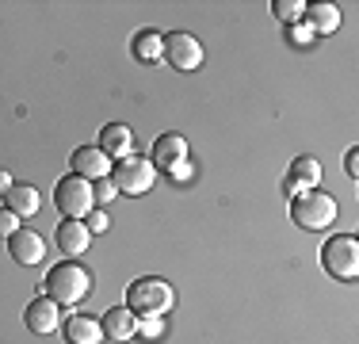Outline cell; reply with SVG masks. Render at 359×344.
<instances>
[{
  "label": "cell",
  "instance_id": "obj_1",
  "mask_svg": "<svg viewBox=\"0 0 359 344\" xmlns=\"http://www.w3.org/2000/svg\"><path fill=\"white\" fill-rule=\"evenodd\" d=\"M172 306H176V291L161 275H142L126 287V310L134 317H165Z\"/></svg>",
  "mask_w": 359,
  "mask_h": 344
},
{
  "label": "cell",
  "instance_id": "obj_2",
  "mask_svg": "<svg viewBox=\"0 0 359 344\" xmlns=\"http://www.w3.org/2000/svg\"><path fill=\"white\" fill-rule=\"evenodd\" d=\"M42 287H46V298H54L57 306H76L92 291V272L76 260H62L57 268H50Z\"/></svg>",
  "mask_w": 359,
  "mask_h": 344
},
{
  "label": "cell",
  "instance_id": "obj_3",
  "mask_svg": "<svg viewBox=\"0 0 359 344\" xmlns=\"http://www.w3.org/2000/svg\"><path fill=\"white\" fill-rule=\"evenodd\" d=\"M290 222L302 230H329L332 222H337V199L325 192H302L290 199Z\"/></svg>",
  "mask_w": 359,
  "mask_h": 344
},
{
  "label": "cell",
  "instance_id": "obj_4",
  "mask_svg": "<svg viewBox=\"0 0 359 344\" xmlns=\"http://www.w3.org/2000/svg\"><path fill=\"white\" fill-rule=\"evenodd\" d=\"M321 268L332 275V279H344L352 283L359 275V241L352 234H337L325 241L321 249Z\"/></svg>",
  "mask_w": 359,
  "mask_h": 344
},
{
  "label": "cell",
  "instance_id": "obj_5",
  "mask_svg": "<svg viewBox=\"0 0 359 344\" xmlns=\"http://www.w3.org/2000/svg\"><path fill=\"white\" fill-rule=\"evenodd\" d=\"M54 203H57V211H62L65 218H76V222H84L92 211H96L92 184H88V180H81V176H62V180H57Z\"/></svg>",
  "mask_w": 359,
  "mask_h": 344
},
{
  "label": "cell",
  "instance_id": "obj_6",
  "mask_svg": "<svg viewBox=\"0 0 359 344\" xmlns=\"http://www.w3.org/2000/svg\"><path fill=\"white\" fill-rule=\"evenodd\" d=\"M153 176L157 172H153L149 157H138V153H130L123 161H111V184L123 195H145L153 187Z\"/></svg>",
  "mask_w": 359,
  "mask_h": 344
},
{
  "label": "cell",
  "instance_id": "obj_7",
  "mask_svg": "<svg viewBox=\"0 0 359 344\" xmlns=\"http://www.w3.org/2000/svg\"><path fill=\"white\" fill-rule=\"evenodd\" d=\"M165 62L172 69H180V73H195L203 65V42L187 31L165 34Z\"/></svg>",
  "mask_w": 359,
  "mask_h": 344
},
{
  "label": "cell",
  "instance_id": "obj_8",
  "mask_svg": "<svg viewBox=\"0 0 359 344\" xmlns=\"http://www.w3.org/2000/svg\"><path fill=\"white\" fill-rule=\"evenodd\" d=\"M23 322H27V329L35 333V337H50V333L62 329V306L54 303V298H31V306L23 310Z\"/></svg>",
  "mask_w": 359,
  "mask_h": 344
},
{
  "label": "cell",
  "instance_id": "obj_9",
  "mask_svg": "<svg viewBox=\"0 0 359 344\" xmlns=\"http://www.w3.org/2000/svg\"><path fill=\"white\" fill-rule=\"evenodd\" d=\"M8 253H12L15 264H23V268H35V264L46 260V241H42V234H35V230H15L12 237H8Z\"/></svg>",
  "mask_w": 359,
  "mask_h": 344
},
{
  "label": "cell",
  "instance_id": "obj_10",
  "mask_svg": "<svg viewBox=\"0 0 359 344\" xmlns=\"http://www.w3.org/2000/svg\"><path fill=\"white\" fill-rule=\"evenodd\" d=\"M321 184V165H318V157H294L290 161V172L283 176V192L294 199V195H302V192H313V187Z\"/></svg>",
  "mask_w": 359,
  "mask_h": 344
},
{
  "label": "cell",
  "instance_id": "obj_11",
  "mask_svg": "<svg viewBox=\"0 0 359 344\" xmlns=\"http://www.w3.org/2000/svg\"><path fill=\"white\" fill-rule=\"evenodd\" d=\"M184 161H187V142L180 134H161L157 142H153V153H149L153 172H172L176 165H184Z\"/></svg>",
  "mask_w": 359,
  "mask_h": 344
},
{
  "label": "cell",
  "instance_id": "obj_12",
  "mask_svg": "<svg viewBox=\"0 0 359 344\" xmlns=\"http://www.w3.org/2000/svg\"><path fill=\"white\" fill-rule=\"evenodd\" d=\"M73 176L88 180V184H96V180L111 176V161H107V153L100 150V145H81V150L73 153Z\"/></svg>",
  "mask_w": 359,
  "mask_h": 344
},
{
  "label": "cell",
  "instance_id": "obj_13",
  "mask_svg": "<svg viewBox=\"0 0 359 344\" xmlns=\"http://www.w3.org/2000/svg\"><path fill=\"white\" fill-rule=\"evenodd\" d=\"M100 329H104V340L123 344V340L138 337V317H134L126 306H115V310H107V314L100 317Z\"/></svg>",
  "mask_w": 359,
  "mask_h": 344
},
{
  "label": "cell",
  "instance_id": "obj_14",
  "mask_svg": "<svg viewBox=\"0 0 359 344\" xmlns=\"http://www.w3.org/2000/svg\"><path fill=\"white\" fill-rule=\"evenodd\" d=\"M100 150L107 153V161H123L134 153V131L126 123H111L100 131Z\"/></svg>",
  "mask_w": 359,
  "mask_h": 344
},
{
  "label": "cell",
  "instance_id": "obj_15",
  "mask_svg": "<svg viewBox=\"0 0 359 344\" xmlns=\"http://www.w3.org/2000/svg\"><path fill=\"white\" fill-rule=\"evenodd\" d=\"M88 226L84 222H76V218H65V222H57V249H62L65 256H81L84 249H88Z\"/></svg>",
  "mask_w": 359,
  "mask_h": 344
},
{
  "label": "cell",
  "instance_id": "obj_16",
  "mask_svg": "<svg viewBox=\"0 0 359 344\" xmlns=\"http://www.w3.org/2000/svg\"><path fill=\"white\" fill-rule=\"evenodd\" d=\"M65 340L69 344H104V329H100V322L96 317H88V314H73V317H65Z\"/></svg>",
  "mask_w": 359,
  "mask_h": 344
},
{
  "label": "cell",
  "instance_id": "obj_17",
  "mask_svg": "<svg viewBox=\"0 0 359 344\" xmlns=\"http://www.w3.org/2000/svg\"><path fill=\"white\" fill-rule=\"evenodd\" d=\"M302 23H306L313 34H332V31L340 27V8H337V4H306Z\"/></svg>",
  "mask_w": 359,
  "mask_h": 344
},
{
  "label": "cell",
  "instance_id": "obj_18",
  "mask_svg": "<svg viewBox=\"0 0 359 344\" xmlns=\"http://www.w3.org/2000/svg\"><path fill=\"white\" fill-rule=\"evenodd\" d=\"M130 50L142 65H157L161 58H165V34L161 31H138L130 42Z\"/></svg>",
  "mask_w": 359,
  "mask_h": 344
},
{
  "label": "cell",
  "instance_id": "obj_19",
  "mask_svg": "<svg viewBox=\"0 0 359 344\" xmlns=\"http://www.w3.org/2000/svg\"><path fill=\"white\" fill-rule=\"evenodd\" d=\"M4 199H8V211H12L15 218H35L39 206H42L39 192L31 184H12V192H8Z\"/></svg>",
  "mask_w": 359,
  "mask_h": 344
},
{
  "label": "cell",
  "instance_id": "obj_20",
  "mask_svg": "<svg viewBox=\"0 0 359 344\" xmlns=\"http://www.w3.org/2000/svg\"><path fill=\"white\" fill-rule=\"evenodd\" d=\"M271 12H276V20H283L287 27H294V23H302L306 4L302 0H271Z\"/></svg>",
  "mask_w": 359,
  "mask_h": 344
},
{
  "label": "cell",
  "instance_id": "obj_21",
  "mask_svg": "<svg viewBox=\"0 0 359 344\" xmlns=\"http://www.w3.org/2000/svg\"><path fill=\"white\" fill-rule=\"evenodd\" d=\"M138 333L145 340H161L165 337V317H138Z\"/></svg>",
  "mask_w": 359,
  "mask_h": 344
},
{
  "label": "cell",
  "instance_id": "obj_22",
  "mask_svg": "<svg viewBox=\"0 0 359 344\" xmlns=\"http://www.w3.org/2000/svg\"><path fill=\"white\" fill-rule=\"evenodd\" d=\"M92 195H96V203H111L115 199V184H111V176H104V180H96V184H92Z\"/></svg>",
  "mask_w": 359,
  "mask_h": 344
},
{
  "label": "cell",
  "instance_id": "obj_23",
  "mask_svg": "<svg viewBox=\"0 0 359 344\" xmlns=\"http://www.w3.org/2000/svg\"><path fill=\"white\" fill-rule=\"evenodd\" d=\"M287 39H290V46H310V42H313V31L306 27V23H294V27L287 31Z\"/></svg>",
  "mask_w": 359,
  "mask_h": 344
},
{
  "label": "cell",
  "instance_id": "obj_24",
  "mask_svg": "<svg viewBox=\"0 0 359 344\" xmlns=\"http://www.w3.org/2000/svg\"><path fill=\"white\" fill-rule=\"evenodd\" d=\"M84 226H88V234H107V226H111V218H107V214H104V211H100V206H96V211H92V214H88V222H84Z\"/></svg>",
  "mask_w": 359,
  "mask_h": 344
},
{
  "label": "cell",
  "instance_id": "obj_25",
  "mask_svg": "<svg viewBox=\"0 0 359 344\" xmlns=\"http://www.w3.org/2000/svg\"><path fill=\"white\" fill-rule=\"evenodd\" d=\"M15 230H20V218H15V214L4 206V211H0V237H12Z\"/></svg>",
  "mask_w": 359,
  "mask_h": 344
},
{
  "label": "cell",
  "instance_id": "obj_26",
  "mask_svg": "<svg viewBox=\"0 0 359 344\" xmlns=\"http://www.w3.org/2000/svg\"><path fill=\"white\" fill-rule=\"evenodd\" d=\"M344 168H348V176H359V150H348V157H344Z\"/></svg>",
  "mask_w": 359,
  "mask_h": 344
},
{
  "label": "cell",
  "instance_id": "obj_27",
  "mask_svg": "<svg viewBox=\"0 0 359 344\" xmlns=\"http://www.w3.org/2000/svg\"><path fill=\"white\" fill-rule=\"evenodd\" d=\"M168 176H172V180H191V176H195V168H191V165H187V161H184V165H176L172 172H168Z\"/></svg>",
  "mask_w": 359,
  "mask_h": 344
},
{
  "label": "cell",
  "instance_id": "obj_28",
  "mask_svg": "<svg viewBox=\"0 0 359 344\" xmlns=\"http://www.w3.org/2000/svg\"><path fill=\"white\" fill-rule=\"evenodd\" d=\"M8 192H12V176H8L4 168H0V195H8Z\"/></svg>",
  "mask_w": 359,
  "mask_h": 344
}]
</instances>
